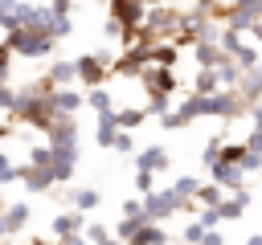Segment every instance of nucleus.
I'll return each instance as SVG.
<instances>
[{"label": "nucleus", "mask_w": 262, "mask_h": 245, "mask_svg": "<svg viewBox=\"0 0 262 245\" xmlns=\"http://www.w3.org/2000/svg\"><path fill=\"white\" fill-rule=\"evenodd\" d=\"M180 20H184V12H180V8L160 4V8H147V16H143L139 33H143L147 41H176V37H180Z\"/></svg>", "instance_id": "1"}, {"label": "nucleus", "mask_w": 262, "mask_h": 245, "mask_svg": "<svg viewBox=\"0 0 262 245\" xmlns=\"http://www.w3.org/2000/svg\"><path fill=\"white\" fill-rule=\"evenodd\" d=\"M4 45H8L16 57H49V53L57 49L53 37L33 33V29H12V33H4Z\"/></svg>", "instance_id": "2"}, {"label": "nucleus", "mask_w": 262, "mask_h": 245, "mask_svg": "<svg viewBox=\"0 0 262 245\" xmlns=\"http://www.w3.org/2000/svg\"><path fill=\"white\" fill-rule=\"evenodd\" d=\"M143 212H147V220H151V225H164L172 212H180V200H176V192H172V188H156V192H147V196H143Z\"/></svg>", "instance_id": "3"}, {"label": "nucleus", "mask_w": 262, "mask_h": 245, "mask_svg": "<svg viewBox=\"0 0 262 245\" xmlns=\"http://www.w3.org/2000/svg\"><path fill=\"white\" fill-rule=\"evenodd\" d=\"M139 86H143L147 94H168V98H172V90H176L180 82H176V74L164 69V65H143V69H139Z\"/></svg>", "instance_id": "4"}, {"label": "nucleus", "mask_w": 262, "mask_h": 245, "mask_svg": "<svg viewBox=\"0 0 262 245\" xmlns=\"http://www.w3.org/2000/svg\"><path fill=\"white\" fill-rule=\"evenodd\" d=\"M209 114H213V118L233 122L237 114H246V102H242V94H237V90H217V94L209 98Z\"/></svg>", "instance_id": "5"}, {"label": "nucleus", "mask_w": 262, "mask_h": 245, "mask_svg": "<svg viewBox=\"0 0 262 245\" xmlns=\"http://www.w3.org/2000/svg\"><path fill=\"white\" fill-rule=\"evenodd\" d=\"M74 65H78V82H82V86H90V90H94V86H102V82L111 78V69H106L94 53H82Z\"/></svg>", "instance_id": "6"}, {"label": "nucleus", "mask_w": 262, "mask_h": 245, "mask_svg": "<svg viewBox=\"0 0 262 245\" xmlns=\"http://www.w3.org/2000/svg\"><path fill=\"white\" fill-rule=\"evenodd\" d=\"M209 180H213V184H221L225 192H237V188H246V172H242L237 163H225V159H217V163L209 167Z\"/></svg>", "instance_id": "7"}, {"label": "nucleus", "mask_w": 262, "mask_h": 245, "mask_svg": "<svg viewBox=\"0 0 262 245\" xmlns=\"http://www.w3.org/2000/svg\"><path fill=\"white\" fill-rule=\"evenodd\" d=\"M16 180L33 192V196H41V192H49L57 180H53V172L49 167H33V163H25V167H16Z\"/></svg>", "instance_id": "8"}, {"label": "nucleus", "mask_w": 262, "mask_h": 245, "mask_svg": "<svg viewBox=\"0 0 262 245\" xmlns=\"http://www.w3.org/2000/svg\"><path fill=\"white\" fill-rule=\"evenodd\" d=\"M49 229H53V237H57V241H61V237H74V233H86V212L66 208V212H57V216L49 220Z\"/></svg>", "instance_id": "9"}, {"label": "nucleus", "mask_w": 262, "mask_h": 245, "mask_svg": "<svg viewBox=\"0 0 262 245\" xmlns=\"http://www.w3.org/2000/svg\"><path fill=\"white\" fill-rule=\"evenodd\" d=\"M49 102H53V110H57V118H74L82 106H86V94H78V90H53L49 94Z\"/></svg>", "instance_id": "10"}, {"label": "nucleus", "mask_w": 262, "mask_h": 245, "mask_svg": "<svg viewBox=\"0 0 262 245\" xmlns=\"http://www.w3.org/2000/svg\"><path fill=\"white\" fill-rule=\"evenodd\" d=\"M237 94H242L246 110L262 102V61H258L254 69H246V74H242V82H237Z\"/></svg>", "instance_id": "11"}, {"label": "nucleus", "mask_w": 262, "mask_h": 245, "mask_svg": "<svg viewBox=\"0 0 262 245\" xmlns=\"http://www.w3.org/2000/svg\"><path fill=\"white\" fill-rule=\"evenodd\" d=\"M225 57H229V53H225L217 41H196V45H192V61H196V69H217Z\"/></svg>", "instance_id": "12"}, {"label": "nucleus", "mask_w": 262, "mask_h": 245, "mask_svg": "<svg viewBox=\"0 0 262 245\" xmlns=\"http://www.w3.org/2000/svg\"><path fill=\"white\" fill-rule=\"evenodd\" d=\"M135 172H168V151H164V143H151V147L135 151Z\"/></svg>", "instance_id": "13"}, {"label": "nucleus", "mask_w": 262, "mask_h": 245, "mask_svg": "<svg viewBox=\"0 0 262 245\" xmlns=\"http://www.w3.org/2000/svg\"><path fill=\"white\" fill-rule=\"evenodd\" d=\"M246 204H250V192H246V188L225 192V200L217 204V216H221V220H242V216H246Z\"/></svg>", "instance_id": "14"}, {"label": "nucleus", "mask_w": 262, "mask_h": 245, "mask_svg": "<svg viewBox=\"0 0 262 245\" xmlns=\"http://www.w3.org/2000/svg\"><path fill=\"white\" fill-rule=\"evenodd\" d=\"M45 82H49L53 90H66V86L78 82V65H74V61H53V69L45 74Z\"/></svg>", "instance_id": "15"}, {"label": "nucleus", "mask_w": 262, "mask_h": 245, "mask_svg": "<svg viewBox=\"0 0 262 245\" xmlns=\"http://www.w3.org/2000/svg\"><path fill=\"white\" fill-rule=\"evenodd\" d=\"M164 241H168V229H164V225H151V220L139 225V229L127 237V245H164Z\"/></svg>", "instance_id": "16"}, {"label": "nucleus", "mask_w": 262, "mask_h": 245, "mask_svg": "<svg viewBox=\"0 0 262 245\" xmlns=\"http://www.w3.org/2000/svg\"><path fill=\"white\" fill-rule=\"evenodd\" d=\"M66 200H70V208H78V212H90V208H98L102 192H98V188H70V192H66Z\"/></svg>", "instance_id": "17"}, {"label": "nucleus", "mask_w": 262, "mask_h": 245, "mask_svg": "<svg viewBox=\"0 0 262 245\" xmlns=\"http://www.w3.org/2000/svg\"><path fill=\"white\" fill-rule=\"evenodd\" d=\"M66 143H78V122L74 118H57L53 131H49V147H66Z\"/></svg>", "instance_id": "18"}, {"label": "nucleus", "mask_w": 262, "mask_h": 245, "mask_svg": "<svg viewBox=\"0 0 262 245\" xmlns=\"http://www.w3.org/2000/svg\"><path fill=\"white\" fill-rule=\"evenodd\" d=\"M115 135H119L115 110H111V114H98V122H94V143H98V147H115Z\"/></svg>", "instance_id": "19"}, {"label": "nucleus", "mask_w": 262, "mask_h": 245, "mask_svg": "<svg viewBox=\"0 0 262 245\" xmlns=\"http://www.w3.org/2000/svg\"><path fill=\"white\" fill-rule=\"evenodd\" d=\"M176 110L184 114V122H192V118H205V114H209V98H205V94H188V98H184Z\"/></svg>", "instance_id": "20"}, {"label": "nucleus", "mask_w": 262, "mask_h": 245, "mask_svg": "<svg viewBox=\"0 0 262 245\" xmlns=\"http://www.w3.org/2000/svg\"><path fill=\"white\" fill-rule=\"evenodd\" d=\"M25 225H29V204H8V208H4V229H8V237H16Z\"/></svg>", "instance_id": "21"}, {"label": "nucleus", "mask_w": 262, "mask_h": 245, "mask_svg": "<svg viewBox=\"0 0 262 245\" xmlns=\"http://www.w3.org/2000/svg\"><path fill=\"white\" fill-rule=\"evenodd\" d=\"M242 74H246V69H242V65L233 61V57H225V61L217 65V82H221L225 90H237V82H242Z\"/></svg>", "instance_id": "22"}, {"label": "nucleus", "mask_w": 262, "mask_h": 245, "mask_svg": "<svg viewBox=\"0 0 262 245\" xmlns=\"http://www.w3.org/2000/svg\"><path fill=\"white\" fill-rule=\"evenodd\" d=\"M221 90V82H217V69H196V78H192V94H205V98H213Z\"/></svg>", "instance_id": "23"}, {"label": "nucleus", "mask_w": 262, "mask_h": 245, "mask_svg": "<svg viewBox=\"0 0 262 245\" xmlns=\"http://www.w3.org/2000/svg\"><path fill=\"white\" fill-rule=\"evenodd\" d=\"M86 106H90L94 114H111V110H115V102H111V90H106V86H94V90H86Z\"/></svg>", "instance_id": "24"}, {"label": "nucleus", "mask_w": 262, "mask_h": 245, "mask_svg": "<svg viewBox=\"0 0 262 245\" xmlns=\"http://www.w3.org/2000/svg\"><path fill=\"white\" fill-rule=\"evenodd\" d=\"M221 200H225V188L213 184V180H209V184L201 180V188H196V204H201V208H217Z\"/></svg>", "instance_id": "25"}, {"label": "nucleus", "mask_w": 262, "mask_h": 245, "mask_svg": "<svg viewBox=\"0 0 262 245\" xmlns=\"http://www.w3.org/2000/svg\"><path fill=\"white\" fill-rule=\"evenodd\" d=\"M143 118H147V110H139V106H123V110H115V127H119V131H135Z\"/></svg>", "instance_id": "26"}, {"label": "nucleus", "mask_w": 262, "mask_h": 245, "mask_svg": "<svg viewBox=\"0 0 262 245\" xmlns=\"http://www.w3.org/2000/svg\"><path fill=\"white\" fill-rule=\"evenodd\" d=\"M196 188H201V176H176L172 180L176 200H196Z\"/></svg>", "instance_id": "27"}, {"label": "nucleus", "mask_w": 262, "mask_h": 245, "mask_svg": "<svg viewBox=\"0 0 262 245\" xmlns=\"http://www.w3.org/2000/svg\"><path fill=\"white\" fill-rule=\"evenodd\" d=\"M229 57H233V61H237L242 69H254V65L262 61V53H258V45H246V41H242V45H237V49H233Z\"/></svg>", "instance_id": "28"}, {"label": "nucleus", "mask_w": 262, "mask_h": 245, "mask_svg": "<svg viewBox=\"0 0 262 245\" xmlns=\"http://www.w3.org/2000/svg\"><path fill=\"white\" fill-rule=\"evenodd\" d=\"M119 212H123L127 220H139V225H147V212H143V196H127Z\"/></svg>", "instance_id": "29"}, {"label": "nucleus", "mask_w": 262, "mask_h": 245, "mask_svg": "<svg viewBox=\"0 0 262 245\" xmlns=\"http://www.w3.org/2000/svg\"><path fill=\"white\" fill-rule=\"evenodd\" d=\"M29 163H33V167H53V151H49V143L29 147Z\"/></svg>", "instance_id": "30"}, {"label": "nucleus", "mask_w": 262, "mask_h": 245, "mask_svg": "<svg viewBox=\"0 0 262 245\" xmlns=\"http://www.w3.org/2000/svg\"><path fill=\"white\" fill-rule=\"evenodd\" d=\"M16 4H20V0H0V29H4V33L16 29Z\"/></svg>", "instance_id": "31"}, {"label": "nucleus", "mask_w": 262, "mask_h": 245, "mask_svg": "<svg viewBox=\"0 0 262 245\" xmlns=\"http://www.w3.org/2000/svg\"><path fill=\"white\" fill-rule=\"evenodd\" d=\"M221 147H225V139H209V143L201 147V163H205V167H213V163L221 159Z\"/></svg>", "instance_id": "32"}, {"label": "nucleus", "mask_w": 262, "mask_h": 245, "mask_svg": "<svg viewBox=\"0 0 262 245\" xmlns=\"http://www.w3.org/2000/svg\"><path fill=\"white\" fill-rule=\"evenodd\" d=\"M246 151H250L246 143H225V147H221V159H225V163H237V167H242V159H246Z\"/></svg>", "instance_id": "33"}, {"label": "nucleus", "mask_w": 262, "mask_h": 245, "mask_svg": "<svg viewBox=\"0 0 262 245\" xmlns=\"http://www.w3.org/2000/svg\"><path fill=\"white\" fill-rule=\"evenodd\" d=\"M135 192H139V196L156 192V172H135Z\"/></svg>", "instance_id": "34"}, {"label": "nucleus", "mask_w": 262, "mask_h": 245, "mask_svg": "<svg viewBox=\"0 0 262 245\" xmlns=\"http://www.w3.org/2000/svg\"><path fill=\"white\" fill-rule=\"evenodd\" d=\"M160 127H164V131H180V127H188V122H184L180 110H168V114H160Z\"/></svg>", "instance_id": "35"}, {"label": "nucleus", "mask_w": 262, "mask_h": 245, "mask_svg": "<svg viewBox=\"0 0 262 245\" xmlns=\"http://www.w3.org/2000/svg\"><path fill=\"white\" fill-rule=\"evenodd\" d=\"M115 151H123V155H135V151H139L135 139H131V131H119V135H115Z\"/></svg>", "instance_id": "36"}, {"label": "nucleus", "mask_w": 262, "mask_h": 245, "mask_svg": "<svg viewBox=\"0 0 262 245\" xmlns=\"http://www.w3.org/2000/svg\"><path fill=\"white\" fill-rule=\"evenodd\" d=\"M82 237H86L90 245H98V241H106V237H115V233H111L106 225H86V233H82Z\"/></svg>", "instance_id": "37"}, {"label": "nucleus", "mask_w": 262, "mask_h": 245, "mask_svg": "<svg viewBox=\"0 0 262 245\" xmlns=\"http://www.w3.org/2000/svg\"><path fill=\"white\" fill-rule=\"evenodd\" d=\"M205 233H209V229H205L201 220H188V229H184V237H180V241H188V245H201V237H205Z\"/></svg>", "instance_id": "38"}, {"label": "nucleus", "mask_w": 262, "mask_h": 245, "mask_svg": "<svg viewBox=\"0 0 262 245\" xmlns=\"http://www.w3.org/2000/svg\"><path fill=\"white\" fill-rule=\"evenodd\" d=\"M12 110H16V90L0 86V114H12Z\"/></svg>", "instance_id": "39"}, {"label": "nucleus", "mask_w": 262, "mask_h": 245, "mask_svg": "<svg viewBox=\"0 0 262 245\" xmlns=\"http://www.w3.org/2000/svg\"><path fill=\"white\" fill-rule=\"evenodd\" d=\"M102 37H106V41H123V24H119L115 16H106V20H102Z\"/></svg>", "instance_id": "40"}, {"label": "nucleus", "mask_w": 262, "mask_h": 245, "mask_svg": "<svg viewBox=\"0 0 262 245\" xmlns=\"http://www.w3.org/2000/svg\"><path fill=\"white\" fill-rule=\"evenodd\" d=\"M196 220H201L205 229H217V225H221V216H217V208H196Z\"/></svg>", "instance_id": "41"}, {"label": "nucleus", "mask_w": 262, "mask_h": 245, "mask_svg": "<svg viewBox=\"0 0 262 245\" xmlns=\"http://www.w3.org/2000/svg\"><path fill=\"white\" fill-rule=\"evenodd\" d=\"M258 167H262V155H258V151H246V159H242V172H246V176H254Z\"/></svg>", "instance_id": "42"}, {"label": "nucleus", "mask_w": 262, "mask_h": 245, "mask_svg": "<svg viewBox=\"0 0 262 245\" xmlns=\"http://www.w3.org/2000/svg\"><path fill=\"white\" fill-rule=\"evenodd\" d=\"M12 180H16V167L8 163V155H0V188H4V184H12Z\"/></svg>", "instance_id": "43"}, {"label": "nucleus", "mask_w": 262, "mask_h": 245, "mask_svg": "<svg viewBox=\"0 0 262 245\" xmlns=\"http://www.w3.org/2000/svg\"><path fill=\"white\" fill-rule=\"evenodd\" d=\"M8 61H12V49L0 41V78H4V82H8Z\"/></svg>", "instance_id": "44"}, {"label": "nucleus", "mask_w": 262, "mask_h": 245, "mask_svg": "<svg viewBox=\"0 0 262 245\" xmlns=\"http://www.w3.org/2000/svg\"><path fill=\"white\" fill-rule=\"evenodd\" d=\"M201 245H225V233H221V229H209V233L201 237Z\"/></svg>", "instance_id": "45"}, {"label": "nucleus", "mask_w": 262, "mask_h": 245, "mask_svg": "<svg viewBox=\"0 0 262 245\" xmlns=\"http://www.w3.org/2000/svg\"><path fill=\"white\" fill-rule=\"evenodd\" d=\"M246 147H250V151H258V155H262V131H250V139H246Z\"/></svg>", "instance_id": "46"}, {"label": "nucleus", "mask_w": 262, "mask_h": 245, "mask_svg": "<svg viewBox=\"0 0 262 245\" xmlns=\"http://www.w3.org/2000/svg\"><path fill=\"white\" fill-rule=\"evenodd\" d=\"M246 114H250V122H254V131H262V102H258V106H250Z\"/></svg>", "instance_id": "47"}, {"label": "nucleus", "mask_w": 262, "mask_h": 245, "mask_svg": "<svg viewBox=\"0 0 262 245\" xmlns=\"http://www.w3.org/2000/svg\"><path fill=\"white\" fill-rule=\"evenodd\" d=\"M57 245H90V241H86V237H82V233H74V237H61V241H57Z\"/></svg>", "instance_id": "48"}, {"label": "nucleus", "mask_w": 262, "mask_h": 245, "mask_svg": "<svg viewBox=\"0 0 262 245\" xmlns=\"http://www.w3.org/2000/svg\"><path fill=\"white\" fill-rule=\"evenodd\" d=\"M250 33H254V41H262V20H258V24L250 29Z\"/></svg>", "instance_id": "49"}, {"label": "nucleus", "mask_w": 262, "mask_h": 245, "mask_svg": "<svg viewBox=\"0 0 262 245\" xmlns=\"http://www.w3.org/2000/svg\"><path fill=\"white\" fill-rule=\"evenodd\" d=\"M246 245H262V233H254V237H250V241H246Z\"/></svg>", "instance_id": "50"}, {"label": "nucleus", "mask_w": 262, "mask_h": 245, "mask_svg": "<svg viewBox=\"0 0 262 245\" xmlns=\"http://www.w3.org/2000/svg\"><path fill=\"white\" fill-rule=\"evenodd\" d=\"M4 237H8V229H4V212H0V241H4Z\"/></svg>", "instance_id": "51"}, {"label": "nucleus", "mask_w": 262, "mask_h": 245, "mask_svg": "<svg viewBox=\"0 0 262 245\" xmlns=\"http://www.w3.org/2000/svg\"><path fill=\"white\" fill-rule=\"evenodd\" d=\"M98 245H123V241H119V237H106V241H98Z\"/></svg>", "instance_id": "52"}, {"label": "nucleus", "mask_w": 262, "mask_h": 245, "mask_svg": "<svg viewBox=\"0 0 262 245\" xmlns=\"http://www.w3.org/2000/svg\"><path fill=\"white\" fill-rule=\"evenodd\" d=\"M160 4H164V0H143V8H160Z\"/></svg>", "instance_id": "53"}, {"label": "nucleus", "mask_w": 262, "mask_h": 245, "mask_svg": "<svg viewBox=\"0 0 262 245\" xmlns=\"http://www.w3.org/2000/svg\"><path fill=\"white\" fill-rule=\"evenodd\" d=\"M29 245H57V241H37V237H33V241H29Z\"/></svg>", "instance_id": "54"}, {"label": "nucleus", "mask_w": 262, "mask_h": 245, "mask_svg": "<svg viewBox=\"0 0 262 245\" xmlns=\"http://www.w3.org/2000/svg\"><path fill=\"white\" fill-rule=\"evenodd\" d=\"M4 135H8V127H4V122H0V139H4Z\"/></svg>", "instance_id": "55"}, {"label": "nucleus", "mask_w": 262, "mask_h": 245, "mask_svg": "<svg viewBox=\"0 0 262 245\" xmlns=\"http://www.w3.org/2000/svg\"><path fill=\"white\" fill-rule=\"evenodd\" d=\"M94 4H111V0H94Z\"/></svg>", "instance_id": "56"}, {"label": "nucleus", "mask_w": 262, "mask_h": 245, "mask_svg": "<svg viewBox=\"0 0 262 245\" xmlns=\"http://www.w3.org/2000/svg\"><path fill=\"white\" fill-rule=\"evenodd\" d=\"M4 208H8V204H4V200H0V212H4Z\"/></svg>", "instance_id": "57"}]
</instances>
